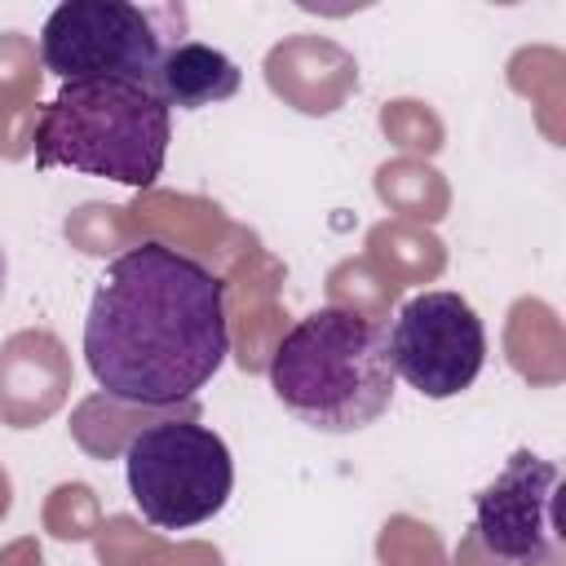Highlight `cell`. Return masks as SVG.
Masks as SVG:
<instances>
[{"instance_id": "obj_5", "label": "cell", "mask_w": 566, "mask_h": 566, "mask_svg": "<svg viewBox=\"0 0 566 566\" xmlns=\"http://www.w3.org/2000/svg\"><path fill=\"white\" fill-rule=\"evenodd\" d=\"M168 9H142L128 0H66L40 27V57L62 84L119 80L155 88L164 57V31L155 27Z\"/></svg>"}, {"instance_id": "obj_9", "label": "cell", "mask_w": 566, "mask_h": 566, "mask_svg": "<svg viewBox=\"0 0 566 566\" xmlns=\"http://www.w3.org/2000/svg\"><path fill=\"white\" fill-rule=\"evenodd\" d=\"M4 279H9V261H4V248H0V296H4Z\"/></svg>"}, {"instance_id": "obj_1", "label": "cell", "mask_w": 566, "mask_h": 566, "mask_svg": "<svg viewBox=\"0 0 566 566\" xmlns=\"http://www.w3.org/2000/svg\"><path fill=\"white\" fill-rule=\"evenodd\" d=\"M226 354L221 274L159 239L106 261L84 318V363L106 398L128 407L190 402Z\"/></svg>"}, {"instance_id": "obj_6", "label": "cell", "mask_w": 566, "mask_h": 566, "mask_svg": "<svg viewBox=\"0 0 566 566\" xmlns=\"http://www.w3.org/2000/svg\"><path fill=\"white\" fill-rule=\"evenodd\" d=\"M385 340L394 376L433 402L464 394L486 363V327L460 292H420L402 301Z\"/></svg>"}, {"instance_id": "obj_3", "label": "cell", "mask_w": 566, "mask_h": 566, "mask_svg": "<svg viewBox=\"0 0 566 566\" xmlns=\"http://www.w3.org/2000/svg\"><path fill=\"white\" fill-rule=\"evenodd\" d=\"M172 142V111L155 88L93 80L62 84L35 119V168H71L146 190L164 172Z\"/></svg>"}, {"instance_id": "obj_2", "label": "cell", "mask_w": 566, "mask_h": 566, "mask_svg": "<svg viewBox=\"0 0 566 566\" xmlns=\"http://www.w3.org/2000/svg\"><path fill=\"white\" fill-rule=\"evenodd\" d=\"M270 389L287 416L318 433H358L394 402L385 327L349 305L296 318L270 354Z\"/></svg>"}, {"instance_id": "obj_4", "label": "cell", "mask_w": 566, "mask_h": 566, "mask_svg": "<svg viewBox=\"0 0 566 566\" xmlns=\"http://www.w3.org/2000/svg\"><path fill=\"white\" fill-rule=\"evenodd\" d=\"M124 478L137 513L155 531H190L226 509L234 460L217 429L199 420H155L128 438Z\"/></svg>"}, {"instance_id": "obj_8", "label": "cell", "mask_w": 566, "mask_h": 566, "mask_svg": "<svg viewBox=\"0 0 566 566\" xmlns=\"http://www.w3.org/2000/svg\"><path fill=\"white\" fill-rule=\"evenodd\" d=\"M239 84H243V71L234 66V57H226L221 49L199 44V40L168 44L159 57V71H155V93L168 111L172 106L199 111V106L226 102L239 93Z\"/></svg>"}, {"instance_id": "obj_7", "label": "cell", "mask_w": 566, "mask_h": 566, "mask_svg": "<svg viewBox=\"0 0 566 566\" xmlns=\"http://www.w3.org/2000/svg\"><path fill=\"white\" fill-rule=\"evenodd\" d=\"M562 469L535 451H513L509 464L473 495V531L482 548L513 566H539L562 539L557 517Z\"/></svg>"}]
</instances>
